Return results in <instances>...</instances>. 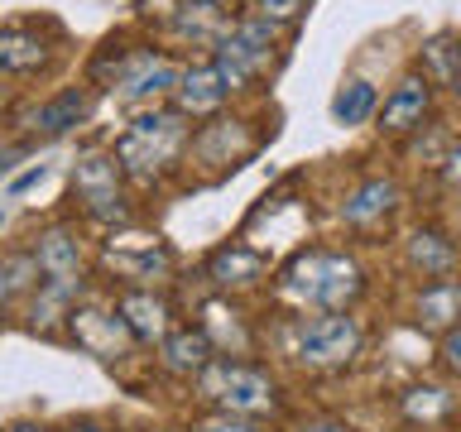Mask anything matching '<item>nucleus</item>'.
I'll list each match as a JSON object with an SVG mask.
<instances>
[{
  "label": "nucleus",
  "instance_id": "f8f14e48",
  "mask_svg": "<svg viewBox=\"0 0 461 432\" xmlns=\"http://www.w3.org/2000/svg\"><path fill=\"white\" fill-rule=\"evenodd\" d=\"M226 101H230V86L221 82V72H216L212 58H202V63H183L168 106L178 111L183 121H216V115L226 111Z\"/></svg>",
  "mask_w": 461,
  "mask_h": 432
},
{
  "label": "nucleus",
  "instance_id": "9d476101",
  "mask_svg": "<svg viewBox=\"0 0 461 432\" xmlns=\"http://www.w3.org/2000/svg\"><path fill=\"white\" fill-rule=\"evenodd\" d=\"M58 29L39 20H10L0 24V77H34L53 63Z\"/></svg>",
  "mask_w": 461,
  "mask_h": 432
},
{
  "label": "nucleus",
  "instance_id": "7ed1b4c3",
  "mask_svg": "<svg viewBox=\"0 0 461 432\" xmlns=\"http://www.w3.org/2000/svg\"><path fill=\"white\" fill-rule=\"evenodd\" d=\"M221 82L230 86V96L245 92V86H259L274 68L284 63V49H279V29L259 24L255 14H230L226 34L216 39V49L207 53Z\"/></svg>",
  "mask_w": 461,
  "mask_h": 432
},
{
  "label": "nucleus",
  "instance_id": "9b49d317",
  "mask_svg": "<svg viewBox=\"0 0 461 432\" xmlns=\"http://www.w3.org/2000/svg\"><path fill=\"white\" fill-rule=\"evenodd\" d=\"M432 96H438V86L428 77H399V86L389 92L380 106H375V130H380L384 140H409L413 130H423L432 121Z\"/></svg>",
  "mask_w": 461,
  "mask_h": 432
},
{
  "label": "nucleus",
  "instance_id": "2f4dec72",
  "mask_svg": "<svg viewBox=\"0 0 461 432\" xmlns=\"http://www.w3.org/2000/svg\"><path fill=\"white\" fill-rule=\"evenodd\" d=\"M10 432H53V428H43V423H14Z\"/></svg>",
  "mask_w": 461,
  "mask_h": 432
},
{
  "label": "nucleus",
  "instance_id": "f704fd0d",
  "mask_svg": "<svg viewBox=\"0 0 461 432\" xmlns=\"http://www.w3.org/2000/svg\"><path fill=\"white\" fill-rule=\"evenodd\" d=\"M164 432H183V428H164Z\"/></svg>",
  "mask_w": 461,
  "mask_h": 432
},
{
  "label": "nucleus",
  "instance_id": "0eeeda50",
  "mask_svg": "<svg viewBox=\"0 0 461 432\" xmlns=\"http://www.w3.org/2000/svg\"><path fill=\"white\" fill-rule=\"evenodd\" d=\"M29 259H34L39 288H53V293H63V298L77 302L82 284H86V250H82V240H77V226L49 221L34 236Z\"/></svg>",
  "mask_w": 461,
  "mask_h": 432
},
{
  "label": "nucleus",
  "instance_id": "bb28decb",
  "mask_svg": "<svg viewBox=\"0 0 461 432\" xmlns=\"http://www.w3.org/2000/svg\"><path fill=\"white\" fill-rule=\"evenodd\" d=\"M438 173H442V183L452 187V193H461V140H456V135H452V144H447Z\"/></svg>",
  "mask_w": 461,
  "mask_h": 432
},
{
  "label": "nucleus",
  "instance_id": "f03ea898",
  "mask_svg": "<svg viewBox=\"0 0 461 432\" xmlns=\"http://www.w3.org/2000/svg\"><path fill=\"white\" fill-rule=\"evenodd\" d=\"M193 125L183 121L173 106H149L135 111L125 121V130L111 140V158L125 173V183H154L187 154Z\"/></svg>",
  "mask_w": 461,
  "mask_h": 432
},
{
  "label": "nucleus",
  "instance_id": "aec40b11",
  "mask_svg": "<svg viewBox=\"0 0 461 432\" xmlns=\"http://www.w3.org/2000/svg\"><path fill=\"white\" fill-rule=\"evenodd\" d=\"M226 24H230V10H221V5H193V0H183V10L164 24V34L173 43H183V49L212 53L216 39L226 34Z\"/></svg>",
  "mask_w": 461,
  "mask_h": 432
},
{
  "label": "nucleus",
  "instance_id": "e433bc0d",
  "mask_svg": "<svg viewBox=\"0 0 461 432\" xmlns=\"http://www.w3.org/2000/svg\"><path fill=\"white\" fill-rule=\"evenodd\" d=\"M0 432H5V428H0Z\"/></svg>",
  "mask_w": 461,
  "mask_h": 432
},
{
  "label": "nucleus",
  "instance_id": "423d86ee",
  "mask_svg": "<svg viewBox=\"0 0 461 432\" xmlns=\"http://www.w3.org/2000/svg\"><path fill=\"white\" fill-rule=\"evenodd\" d=\"M366 346L356 312H303L294 322V360L308 370H346Z\"/></svg>",
  "mask_w": 461,
  "mask_h": 432
},
{
  "label": "nucleus",
  "instance_id": "4be33fe9",
  "mask_svg": "<svg viewBox=\"0 0 461 432\" xmlns=\"http://www.w3.org/2000/svg\"><path fill=\"white\" fill-rule=\"evenodd\" d=\"M456 68V34H432L418 53V77H428L432 86H447Z\"/></svg>",
  "mask_w": 461,
  "mask_h": 432
},
{
  "label": "nucleus",
  "instance_id": "39448f33",
  "mask_svg": "<svg viewBox=\"0 0 461 432\" xmlns=\"http://www.w3.org/2000/svg\"><path fill=\"white\" fill-rule=\"evenodd\" d=\"M72 197L86 221L96 226H130L135 221V207H130V187H125V173L115 168L111 149H82L77 164H72Z\"/></svg>",
  "mask_w": 461,
  "mask_h": 432
},
{
  "label": "nucleus",
  "instance_id": "b1692460",
  "mask_svg": "<svg viewBox=\"0 0 461 432\" xmlns=\"http://www.w3.org/2000/svg\"><path fill=\"white\" fill-rule=\"evenodd\" d=\"M447 409H452V394L447 389H438V384H428V389H409V399H403V413L413 418H423V423H432V418H442Z\"/></svg>",
  "mask_w": 461,
  "mask_h": 432
},
{
  "label": "nucleus",
  "instance_id": "cd10ccee",
  "mask_svg": "<svg viewBox=\"0 0 461 432\" xmlns=\"http://www.w3.org/2000/svg\"><path fill=\"white\" fill-rule=\"evenodd\" d=\"M43 178H49V164H29V168L20 173V178L10 183V197H20L24 187H34V183H43Z\"/></svg>",
  "mask_w": 461,
  "mask_h": 432
},
{
  "label": "nucleus",
  "instance_id": "1a4fd4ad",
  "mask_svg": "<svg viewBox=\"0 0 461 432\" xmlns=\"http://www.w3.org/2000/svg\"><path fill=\"white\" fill-rule=\"evenodd\" d=\"M68 337L77 341V351L106 360V365L135 351V337L125 331L115 308H101V302H72L68 308Z\"/></svg>",
  "mask_w": 461,
  "mask_h": 432
},
{
  "label": "nucleus",
  "instance_id": "7c9ffc66",
  "mask_svg": "<svg viewBox=\"0 0 461 432\" xmlns=\"http://www.w3.org/2000/svg\"><path fill=\"white\" fill-rule=\"evenodd\" d=\"M447 86H452V96L461 101V39H456V68H452V82Z\"/></svg>",
  "mask_w": 461,
  "mask_h": 432
},
{
  "label": "nucleus",
  "instance_id": "6e6552de",
  "mask_svg": "<svg viewBox=\"0 0 461 432\" xmlns=\"http://www.w3.org/2000/svg\"><path fill=\"white\" fill-rule=\"evenodd\" d=\"M101 259H106V269L130 288H154L178 269V255H173L168 240H158V236H121V240L111 236Z\"/></svg>",
  "mask_w": 461,
  "mask_h": 432
},
{
  "label": "nucleus",
  "instance_id": "6ab92c4d",
  "mask_svg": "<svg viewBox=\"0 0 461 432\" xmlns=\"http://www.w3.org/2000/svg\"><path fill=\"white\" fill-rule=\"evenodd\" d=\"M456 322H461V279L456 274L452 279H428L413 298V327L442 337V331H452Z\"/></svg>",
  "mask_w": 461,
  "mask_h": 432
},
{
  "label": "nucleus",
  "instance_id": "ddd939ff",
  "mask_svg": "<svg viewBox=\"0 0 461 432\" xmlns=\"http://www.w3.org/2000/svg\"><path fill=\"white\" fill-rule=\"evenodd\" d=\"M92 111H96L92 86H63V92H53L49 101H39L24 125H29V135H39V140H63V135H72V130H82L92 121Z\"/></svg>",
  "mask_w": 461,
  "mask_h": 432
},
{
  "label": "nucleus",
  "instance_id": "4468645a",
  "mask_svg": "<svg viewBox=\"0 0 461 432\" xmlns=\"http://www.w3.org/2000/svg\"><path fill=\"white\" fill-rule=\"evenodd\" d=\"M399 183L389 178V173H370V178H360L351 193H346L341 202V221L346 226H356V230H370V226H384L389 216L399 212Z\"/></svg>",
  "mask_w": 461,
  "mask_h": 432
},
{
  "label": "nucleus",
  "instance_id": "f3484780",
  "mask_svg": "<svg viewBox=\"0 0 461 432\" xmlns=\"http://www.w3.org/2000/svg\"><path fill=\"white\" fill-rule=\"evenodd\" d=\"M403 265H409L413 274H423L428 279H452L456 265H461V250L452 240V230L442 226H418L409 240H403Z\"/></svg>",
  "mask_w": 461,
  "mask_h": 432
},
{
  "label": "nucleus",
  "instance_id": "412c9836",
  "mask_svg": "<svg viewBox=\"0 0 461 432\" xmlns=\"http://www.w3.org/2000/svg\"><path fill=\"white\" fill-rule=\"evenodd\" d=\"M375 106H380V92H375V82H366V77H346L341 86H337V96H331V121L337 125H366V121H375Z\"/></svg>",
  "mask_w": 461,
  "mask_h": 432
},
{
  "label": "nucleus",
  "instance_id": "72a5a7b5",
  "mask_svg": "<svg viewBox=\"0 0 461 432\" xmlns=\"http://www.w3.org/2000/svg\"><path fill=\"white\" fill-rule=\"evenodd\" d=\"M0 226H5V207H0Z\"/></svg>",
  "mask_w": 461,
  "mask_h": 432
},
{
  "label": "nucleus",
  "instance_id": "dca6fc26",
  "mask_svg": "<svg viewBox=\"0 0 461 432\" xmlns=\"http://www.w3.org/2000/svg\"><path fill=\"white\" fill-rule=\"evenodd\" d=\"M207 279L226 293H245V288H259L269 279V259L245 240H226L221 250L207 255Z\"/></svg>",
  "mask_w": 461,
  "mask_h": 432
},
{
  "label": "nucleus",
  "instance_id": "2eb2a0df",
  "mask_svg": "<svg viewBox=\"0 0 461 432\" xmlns=\"http://www.w3.org/2000/svg\"><path fill=\"white\" fill-rule=\"evenodd\" d=\"M115 317L125 322V331L135 337V346H158L168 337V327H173L168 298L154 293V288H125V293L115 298Z\"/></svg>",
  "mask_w": 461,
  "mask_h": 432
},
{
  "label": "nucleus",
  "instance_id": "c85d7f7f",
  "mask_svg": "<svg viewBox=\"0 0 461 432\" xmlns=\"http://www.w3.org/2000/svg\"><path fill=\"white\" fill-rule=\"evenodd\" d=\"M14 288H20V279H14V265H10V259H0V317H5Z\"/></svg>",
  "mask_w": 461,
  "mask_h": 432
},
{
  "label": "nucleus",
  "instance_id": "c756f323",
  "mask_svg": "<svg viewBox=\"0 0 461 432\" xmlns=\"http://www.w3.org/2000/svg\"><path fill=\"white\" fill-rule=\"evenodd\" d=\"M63 432H106V428H101L96 418H77V423H68Z\"/></svg>",
  "mask_w": 461,
  "mask_h": 432
},
{
  "label": "nucleus",
  "instance_id": "473e14b6",
  "mask_svg": "<svg viewBox=\"0 0 461 432\" xmlns=\"http://www.w3.org/2000/svg\"><path fill=\"white\" fill-rule=\"evenodd\" d=\"M193 5H221V10H226V5H230V0H193Z\"/></svg>",
  "mask_w": 461,
  "mask_h": 432
},
{
  "label": "nucleus",
  "instance_id": "5701e85b",
  "mask_svg": "<svg viewBox=\"0 0 461 432\" xmlns=\"http://www.w3.org/2000/svg\"><path fill=\"white\" fill-rule=\"evenodd\" d=\"M245 14H255V20L269 24V29H298L303 14H308V0H250Z\"/></svg>",
  "mask_w": 461,
  "mask_h": 432
},
{
  "label": "nucleus",
  "instance_id": "4c0bfd02",
  "mask_svg": "<svg viewBox=\"0 0 461 432\" xmlns=\"http://www.w3.org/2000/svg\"><path fill=\"white\" fill-rule=\"evenodd\" d=\"M125 432H130V428H125Z\"/></svg>",
  "mask_w": 461,
  "mask_h": 432
},
{
  "label": "nucleus",
  "instance_id": "a878e982",
  "mask_svg": "<svg viewBox=\"0 0 461 432\" xmlns=\"http://www.w3.org/2000/svg\"><path fill=\"white\" fill-rule=\"evenodd\" d=\"M438 356H442L447 374H456V380H461V322H456L452 331H442V337H438Z\"/></svg>",
  "mask_w": 461,
  "mask_h": 432
},
{
  "label": "nucleus",
  "instance_id": "393cba45",
  "mask_svg": "<svg viewBox=\"0 0 461 432\" xmlns=\"http://www.w3.org/2000/svg\"><path fill=\"white\" fill-rule=\"evenodd\" d=\"M197 432H269L259 418H236V413H207L197 423Z\"/></svg>",
  "mask_w": 461,
  "mask_h": 432
},
{
  "label": "nucleus",
  "instance_id": "c9c22d12",
  "mask_svg": "<svg viewBox=\"0 0 461 432\" xmlns=\"http://www.w3.org/2000/svg\"><path fill=\"white\" fill-rule=\"evenodd\" d=\"M0 168H5V158H0Z\"/></svg>",
  "mask_w": 461,
  "mask_h": 432
},
{
  "label": "nucleus",
  "instance_id": "20e7f679",
  "mask_svg": "<svg viewBox=\"0 0 461 432\" xmlns=\"http://www.w3.org/2000/svg\"><path fill=\"white\" fill-rule=\"evenodd\" d=\"M202 394L216 413H236V418H265L279 409V380L240 356H216L207 370L197 374Z\"/></svg>",
  "mask_w": 461,
  "mask_h": 432
},
{
  "label": "nucleus",
  "instance_id": "f257e3e1",
  "mask_svg": "<svg viewBox=\"0 0 461 432\" xmlns=\"http://www.w3.org/2000/svg\"><path fill=\"white\" fill-rule=\"evenodd\" d=\"M274 288L298 312H356L360 293H366V269L346 250L308 245L274 274Z\"/></svg>",
  "mask_w": 461,
  "mask_h": 432
},
{
  "label": "nucleus",
  "instance_id": "a211bd4d",
  "mask_svg": "<svg viewBox=\"0 0 461 432\" xmlns=\"http://www.w3.org/2000/svg\"><path fill=\"white\" fill-rule=\"evenodd\" d=\"M216 360V341L202 327H168V337L158 341V365L178 380H197Z\"/></svg>",
  "mask_w": 461,
  "mask_h": 432
}]
</instances>
